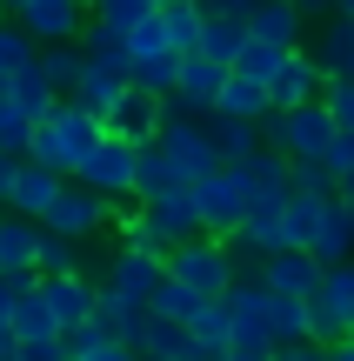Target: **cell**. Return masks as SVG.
Segmentation results:
<instances>
[{
	"mask_svg": "<svg viewBox=\"0 0 354 361\" xmlns=\"http://www.w3.org/2000/svg\"><path fill=\"white\" fill-rule=\"evenodd\" d=\"M101 134H107V121H101V114H87L74 94H61V101L40 114L27 161H47V168H61V174H80V161L101 147Z\"/></svg>",
	"mask_w": 354,
	"mask_h": 361,
	"instance_id": "1",
	"label": "cell"
},
{
	"mask_svg": "<svg viewBox=\"0 0 354 361\" xmlns=\"http://www.w3.org/2000/svg\"><path fill=\"white\" fill-rule=\"evenodd\" d=\"M341 134V121L328 114V101H301V107H267L261 121V141L288 161H321Z\"/></svg>",
	"mask_w": 354,
	"mask_h": 361,
	"instance_id": "2",
	"label": "cell"
},
{
	"mask_svg": "<svg viewBox=\"0 0 354 361\" xmlns=\"http://www.w3.org/2000/svg\"><path fill=\"white\" fill-rule=\"evenodd\" d=\"M167 274H174V281H187L201 301H221L227 288L241 281V255L221 241V234H201V241H181L167 255Z\"/></svg>",
	"mask_w": 354,
	"mask_h": 361,
	"instance_id": "3",
	"label": "cell"
},
{
	"mask_svg": "<svg viewBox=\"0 0 354 361\" xmlns=\"http://www.w3.org/2000/svg\"><path fill=\"white\" fill-rule=\"evenodd\" d=\"M120 214H127V201H107V194H94L87 180H74V174H67L61 201L47 207V221H40V228L67 234V241H94V234L120 228Z\"/></svg>",
	"mask_w": 354,
	"mask_h": 361,
	"instance_id": "4",
	"label": "cell"
},
{
	"mask_svg": "<svg viewBox=\"0 0 354 361\" xmlns=\"http://www.w3.org/2000/svg\"><path fill=\"white\" fill-rule=\"evenodd\" d=\"M101 288H107V295H120V301H134V308H154V295L167 288V255L120 241L114 255H107V268H101Z\"/></svg>",
	"mask_w": 354,
	"mask_h": 361,
	"instance_id": "5",
	"label": "cell"
},
{
	"mask_svg": "<svg viewBox=\"0 0 354 361\" xmlns=\"http://www.w3.org/2000/svg\"><path fill=\"white\" fill-rule=\"evenodd\" d=\"M194 207H201V228L208 234H234L241 221L254 214V194H248V174L234 168V161H227L221 174H208V180H194Z\"/></svg>",
	"mask_w": 354,
	"mask_h": 361,
	"instance_id": "6",
	"label": "cell"
},
{
	"mask_svg": "<svg viewBox=\"0 0 354 361\" xmlns=\"http://www.w3.org/2000/svg\"><path fill=\"white\" fill-rule=\"evenodd\" d=\"M160 147L174 154V168H181L187 180H208V174H221L227 168V154H221V141H214V128H208V114H181V121H160Z\"/></svg>",
	"mask_w": 354,
	"mask_h": 361,
	"instance_id": "7",
	"label": "cell"
},
{
	"mask_svg": "<svg viewBox=\"0 0 354 361\" xmlns=\"http://www.w3.org/2000/svg\"><path fill=\"white\" fill-rule=\"evenodd\" d=\"M134 168H141V147L120 141V134H101V147L80 161L74 180H87V188L107 194V201H134Z\"/></svg>",
	"mask_w": 354,
	"mask_h": 361,
	"instance_id": "8",
	"label": "cell"
},
{
	"mask_svg": "<svg viewBox=\"0 0 354 361\" xmlns=\"http://www.w3.org/2000/svg\"><path fill=\"white\" fill-rule=\"evenodd\" d=\"M354 335V261H334L321 274V295H315V341H348Z\"/></svg>",
	"mask_w": 354,
	"mask_h": 361,
	"instance_id": "9",
	"label": "cell"
},
{
	"mask_svg": "<svg viewBox=\"0 0 354 361\" xmlns=\"http://www.w3.org/2000/svg\"><path fill=\"white\" fill-rule=\"evenodd\" d=\"M40 295H47L61 335L80 328V322H94V308H101V281H94V274H40Z\"/></svg>",
	"mask_w": 354,
	"mask_h": 361,
	"instance_id": "10",
	"label": "cell"
},
{
	"mask_svg": "<svg viewBox=\"0 0 354 361\" xmlns=\"http://www.w3.org/2000/svg\"><path fill=\"white\" fill-rule=\"evenodd\" d=\"M94 20V7H80V0H34V7L20 13V27L40 40V47H61V40H80Z\"/></svg>",
	"mask_w": 354,
	"mask_h": 361,
	"instance_id": "11",
	"label": "cell"
},
{
	"mask_svg": "<svg viewBox=\"0 0 354 361\" xmlns=\"http://www.w3.org/2000/svg\"><path fill=\"white\" fill-rule=\"evenodd\" d=\"M227 247H234L241 261H267V255H281V247H294L288 214H281V207H254V214L227 234Z\"/></svg>",
	"mask_w": 354,
	"mask_h": 361,
	"instance_id": "12",
	"label": "cell"
},
{
	"mask_svg": "<svg viewBox=\"0 0 354 361\" xmlns=\"http://www.w3.org/2000/svg\"><path fill=\"white\" fill-rule=\"evenodd\" d=\"M321 274H328V268H321L308 247H281V255H267V261H261V281L274 288V295H301V301H315V295H321Z\"/></svg>",
	"mask_w": 354,
	"mask_h": 361,
	"instance_id": "13",
	"label": "cell"
},
{
	"mask_svg": "<svg viewBox=\"0 0 354 361\" xmlns=\"http://www.w3.org/2000/svg\"><path fill=\"white\" fill-rule=\"evenodd\" d=\"M234 168L248 174V194H254V207H288V194H294V161H288V154L261 147V154L234 161Z\"/></svg>",
	"mask_w": 354,
	"mask_h": 361,
	"instance_id": "14",
	"label": "cell"
},
{
	"mask_svg": "<svg viewBox=\"0 0 354 361\" xmlns=\"http://www.w3.org/2000/svg\"><path fill=\"white\" fill-rule=\"evenodd\" d=\"M267 94H274V107H301V101H321L328 94V74H321V61L308 47H294L288 61H281V74L267 80Z\"/></svg>",
	"mask_w": 354,
	"mask_h": 361,
	"instance_id": "15",
	"label": "cell"
},
{
	"mask_svg": "<svg viewBox=\"0 0 354 361\" xmlns=\"http://www.w3.org/2000/svg\"><path fill=\"white\" fill-rule=\"evenodd\" d=\"M160 121H167L160 94H147V87H127V101H120L114 114H107V134H120V141L147 147V141H160Z\"/></svg>",
	"mask_w": 354,
	"mask_h": 361,
	"instance_id": "16",
	"label": "cell"
},
{
	"mask_svg": "<svg viewBox=\"0 0 354 361\" xmlns=\"http://www.w3.org/2000/svg\"><path fill=\"white\" fill-rule=\"evenodd\" d=\"M40 221L0 207V274H40Z\"/></svg>",
	"mask_w": 354,
	"mask_h": 361,
	"instance_id": "17",
	"label": "cell"
},
{
	"mask_svg": "<svg viewBox=\"0 0 354 361\" xmlns=\"http://www.w3.org/2000/svg\"><path fill=\"white\" fill-rule=\"evenodd\" d=\"M248 34L254 40H274V47H301V40H308V7H301V0H254Z\"/></svg>",
	"mask_w": 354,
	"mask_h": 361,
	"instance_id": "18",
	"label": "cell"
},
{
	"mask_svg": "<svg viewBox=\"0 0 354 361\" xmlns=\"http://www.w3.org/2000/svg\"><path fill=\"white\" fill-rule=\"evenodd\" d=\"M61 188H67V174L61 168H47V161H20V180H13V214H27V221H47V207L61 201Z\"/></svg>",
	"mask_w": 354,
	"mask_h": 361,
	"instance_id": "19",
	"label": "cell"
},
{
	"mask_svg": "<svg viewBox=\"0 0 354 361\" xmlns=\"http://www.w3.org/2000/svg\"><path fill=\"white\" fill-rule=\"evenodd\" d=\"M308 255L321 261V268H334V261H354V207L334 194L328 207H321V221H315V241H308Z\"/></svg>",
	"mask_w": 354,
	"mask_h": 361,
	"instance_id": "20",
	"label": "cell"
},
{
	"mask_svg": "<svg viewBox=\"0 0 354 361\" xmlns=\"http://www.w3.org/2000/svg\"><path fill=\"white\" fill-rule=\"evenodd\" d=\"M308 54L321 61L328 80H348L354 74V13H328V20L315 27V40H308Z\"/></svg>",
	"mask_w": 354,
	"mask_h": 361,
	"instance_id": "21",
	"label": "cell"
},
{
	"mask_svg": "<svg viewBox=\"0 0 354 361\" xmlns=\"http://www.w3.org/2000/svg\"><path fill=\"white\" fill-rule=\"evenodd\" d=\"M194 180H187L181 168H174V154L160 141L141 147V168H134V201H167V194H187Z\"/></svg>",
	"mask_w": 354,
	"mask_h": 361,
	"instance_id": "22",
	"label": "cell"
},
{
	"mask_svg": "<svg viewBox=\"0 0 354 361\" xmlns=\"http://www.w3.org/2000/svg\"><path fill=\"white\" fill-rule=\"evenodd\" d=\"M127 87H134V74L127 67H101V61H87V74H80V87H74V101L87 107V114H114L120 101H127Z\"/></svg>",
	"mask_w": 354,
	"mask_h": 361,
	"instance_id": "23",
	"label": "cell"
},
{
	"mask_svg": "<svg viewBox=\"0 0 354 361\" xmlns=\"http://www.w3.org/2000/svg\"><path fill=\"white\" fill-rule=\"evenodd\" d=\"M141 207L154 214V228L167 234V255L181 241H201V234H208V228H201V207H194V188H187V194H167V201H141Z\"/></svg>",
	"mask_w": 354,
	"mask_h": 361,
	"instance_id": "24",
	"label": "cell"
},
{
	"mask_svg": "<svg viewBox=\"0 0 354 361\" xmlns=\"http://www.w3.org/2000/svg\"><path fill=\"white\" fill-rule=\"evenodd\" d=\"M267 341H274V348L315 341V301H301V295H274V301H267Z\"/></svg>",
	"mask_w": 354,
	"mask_h": 361,
	"instance_id": "25",
	"label": "cell"
},
{
	"mask_svg": "<svg viewBox=\"0 0 354 361\" xmlns=\"http://www.w3.org/2000/svg\"><path fill=\"white\" fill-rule=\"evenodd\" d=\"M134 348H141L147 361H187V355H194V335H187V322L147 308V328H141V341H134Z\"/></svg>",
	"mask_w": 354,
	"mask_h": 361,
	"instance_id": "26",
	"label": "cell"
},
{
	"mask_svg": "<svg viewBox=\"0 0 354 361\" xmlns=\"http://www.w3.org/2000/svg\"><path fill=\"white\" fill-rule=\"evenodd\" d=\"M187 335H194V355L221 361V355H227V341H234V314H227V301H201L194 322H187Z\"/></svg>",
	"mask_w": 354,
	"mask_h": 361,
	"instance_id": "27",
	"label": "cell"
},
{
	"mask_svg": "<svg viewBox=\"0 0 354 361\" xmlns=\"http://www.w3.org/2000/svg\"><path fill=\"white\" fill-rule=\"evenodd\" d=\"M267 107H274V94H267L261 80H248V74H234V67H227V87H221V101H214V114H234V121H267Z\"/></svg>",
	"mask_w": 354,
	"mask_h": 361,
	"instance_id": "28",
	"label": "cell"
},
{
	"mask_svg": "<svg viewBox=\"0 0 354 361\" xmlns=\"http://www.w3.org/2000/svg\"><path fill=\"white\" fill-rule=\"evenodd\" d=\"M241 47H248V20H241V13H208V27H201V54L221 61V67H234Z\"/></svg>",
	"mask_w": 354,
	"mask_h": 361,
	"instance_id": "29",
	"label": "cell"
},
{
	"mask_svg": "<svg viewBox=\"0 0 354 361\" xmlns=\"http://www.w3.org/2000/svg\"><path fill=\"white\" fill-rule=\"evenodd\" d=\"M13 335H20V341H47V335H61V322H53L47 295H40V274L27 281V295L13 301Z\"/></svg>",
	"mask_w": 354,
	"mask_h": 361,
	"instance_id": "30",
	"label": "cell"
},
{
	"mask_svg": "<svg viewBox=\"0 0 354 361\" xmlns=\"http://www.w3.org/2000/svg\"><path fill=\"white\" fill-rule=\"evenodd\" d=\"M40 74L53 80V94H74V87H80V74H87V47H80V40L40 47Z\"/></svg>",
	"mask_w": 354,
	"mask_h": 361,
	"instance_id": "31",
	"label": "cell"
},
{
	"mask_svg": "<svg viewBox=\"0 0 354 361\" xmlns=\"http://www.w3.org/2000/svg\"><path fill=\"white\" fill-rule=\"evenodd\" d=\"M208 128H214V141H221V154L227 161H248V154H261V121H234V114H208Z\"/></svg>",
	"mask_w": 354,
	"mask_h": 361,
	"instance_id": "32",
	"label": "cell"
},
{
	"mask_svg": "<svg viewBox=\"0 0 354 361\" xmlns=\"http://www.w3.org/2000/svg\"><path fill=\"white\" fill-rule=\"evenodd\" d=\"M7 101H13V107H27V114H47L61 94H53V80L40 74V61H27L20 74H7Z\"/></svg>",
	"mask_w": 354,
	"mask_h": 361,
	"instance_id": "33",
	"label": "cell"
},
{
	"mask_svg": "<svg viewBox=\"0 0 354 361\" xmlns=\"http://www.w3.org/2000/svg\"><path fill=\"white\" fill-rule=\"evenodd\" d=\"M160 20H167L174 54H201V27H208V7L201 0H174V7H160Z\"/></svg>",
	"mask_w": 354,
	"mask_h": 361,
	"instance_id": "34",
	"label": "cell"
},
{
	"mask_svg": "<svg viewBox=\"0 0 354 361\" xmlns=\"http://www.w3.org/2000/svg\"><path fill=\"white\" fill-rule=\"evenodd\" d=\"M87 268V241H67V234H40V274H80Z\"/></svg>",
	"mask_w": 354,
	"mask_h": 361,
	"instance_id": "35",
	"label": "cell"
},
{
	"mask_svg": "<svg viewBox=\"0 0 354 361\" xmlns=\"http://www.w3.org/2000/svg\"><path fill=\"white\" fill-rule=\"evenodd\" d=\"M160 54H174V40H167V20H160V13L134 20V27H127V61L141 67V61H160Z\"/></svg>",
	"mask_w": 354,
	"mask_h": 361,
	"instance_id": "36",
	"label": "cell"
},
{
	"mask_svg": "<svg viewBox=\"0 0 354 361\" xmlns=\"http://www.w3.org/2000/svg\"><path fill=\"white\" fill-rule=\"evenodd\" d=\"M288 54H294V47H274V40H254V34H248V47H241L234 74H248V80H261V87H267V80L281 74V61H288Z\"/></svg>",
	"mask_w": 354,
	"mask_h": 361,
	"instance_id": "37",
	"label": "cell"
},
{
	"mask_svg": "<svg viewBox=\"0 0 354 361\" xmlns=\"http://www.w3.org/2000/svg\"><path fill=\"white\" fill-rule=\"evenodd\" d=\"M27 61H40V40L27 34L20 20H0V80H7V74H20Z\"/></svg>",
	"mask_w": 354,
	"mask_h": 361,
	"instance_id": "38",
	"label": "cell"
},
{
	"mask_svg": "<svg viewBox=\"0 0 354 361\" xmlns=\"http://www.w3.org/2000/svg\"><path fill=\"white\" fill-rule=\"evenodd\" d=\"M34 128H40V114H27V107L0 101V147H7V154H20V161H27V147H34Z\"/></svg>",
	"mask_w": 354,
	"mask_h": 361,
	"instance_id": "39",
	"label": "cell"
},
{
	"mask_svg": "<svg viewBox=\"0 0 354 361\" xmlns=\"http://www.w3.org/2000/svg\"><path fill=\"white\" fill-rule=\"evenodd\" d=\"M194 308H201V295H194L187 281H174V274H167V288L154 295V314H174V322H194Z\"/></svg>",
	"mask_w": 354,
	"mask_h": 361,
	"instance_id": "40",
	"label": "cell"
},
{
	"mask_svg": "<svg viewBox=\"0 0 354 361\" xmlns=\"http://www.w3.org/2000/svg\"><path fill=\"white\" fill-rule=\"evenodd\" d=\"M294 194H341V174L328 161H294Z\"/></svg>",
	"mask_w": 354,
	"mask_h": 361,
	"instance_id": "41",
	"label": "cell"
},
{
	"mask_svg": "<svg viewBox=\"0 0 354 361\" xmlns=\"http://www.w3.org/2000/svg\"><path fill=\"white\" fill-rule=\"evenodd\" d=\"M147 13H154L147 0H101V7H94V20L114 27V34H127V27H134V20H147Z\"/></svg>",
	"mask_w": 354,
	"mask_h": 361,
	"instance_id": "42",
	"label": "cell"
},
{
	"mask_svg": "<svg viewBox=\"0 0 354 361\" xmlns=\"http://www.w3.org/2000/svg\"><path fill=\"white\" fill-rule=\"evenodd\" d=\"M321 101H328V114L341 121V128H354V74H348V80H328V94H321Z\"/></svg>",
	"mask_w": 354,
	"mask_h": 361,
	"instance_id": "43",
	"label": "cell"
},
{
	"mask_svg": "<svg viewBox=\"0 0 354 361\" xmlns=\"http://www.w3.org/2000/svg\"><path fill=\"white\" fill-rule=\"evenodd\" d=\"M221 361H274V341H267V335H234Z\"/></svg>",
	"mask_w": 354,
	"mask_h": 361,
	"instance_id": "44",
	"label": "cell"
},
{
	"mask_svg": "<svg viewBox=\"0 0 354 361\" xmlns=\"http://www.w3.org/2000/svg\"><path fill=\"white\" fill-rule=\"evenodd\" d=\"M321 161H328V168H334V174L348 180V174H354V128H341V134H334V147H328Z\"/></svg>",
	"mask_w": 354,
	"mask_h": 361,
	"instance_id": "45",
	"label": "cell"
},
{
	"mask_svg": "<svg viewBox=\"0 0 354 361\" xmlns=\"http://www.w3.org/2000/svg\"><path fill=\"white\" fill-rule=\"evenodd\" d=\"M20 361H67V341L47 335V341H20Z\"/></svg>",
	"mask_w": 354,
	"mask_h": 361,
	"instance_id": "46",
	"label": "cell"
},
{
	"mask_svg": "<svg viewBox=\"0 0 354 361\" xmlns=\"http://www.w3.org/2000/svg\"><path fill=\"white\" fill-rule=\"evenodd\" d=\"M80 361H147V355L134 348V341H114V335H107L101 348H94V355H80Z\"/></svg>",
	"mask_w": 354,
	"mask_h": 361,
	"instance_id": "47",
	"label": "cell"
},
{
	"mask_svg": "<svg viewBox=\"0 0 354 361\" xmlns=\"http://www.w3.org/2000/svg\"><path fill=\"white\" fill-rule=\"evenodd\" d=\"M274 361H328V341H294V348H274Z\"/></svg>",
	"mask_w": 354,
	"mask_h": 361,
	"instance_id": "48",
	"label": "cell"
},
{
	"mask_svg": "<svg viewBox=\"0 0 354 361\" xmlns=\"http://www.w3.org/2000/svg\"><path fill=\"white\" fill-rule=\"evenodd\" d=\"M13 180H20V154H7V147H0V207L13 201Z\"/></svg>",
	"mask_w": 354,
	"mask_h": 361,
	"instance_id": "49",
	"label": "cell"
},
{
	"mask_svg": "<svg viewBox=\"0 0 354 361\" xmlns=\"http://www.w3.org/2000/svg\"><path fill=\"white\" fill-rule=\"evenodd\" d=\"M201 7H208V13H241V20H248L254 0H201Z\"/></svg>",
	"mask_w": 354,
	"mask_h": 361,
	"instance_id": "50",
	"label": "cell"
},
{
	"mask_svg": "<svg viewBox=\"0 0 354 361\" xmlns=\"http://www.w3.org/2000/svg\"><path fill=\"white\" fill-rule=\"evenodd\" d=\"M0 361H20V335L13 328H0Z\"/></svg>",
	"mask_w": 354,
	"mask_h": 361,
	"instance_id": "51",
	"label": "cell"
},
{
	"mask_svg": "<svg viewBox=\"0 0 354 361\" xmlns=\"http://www.w3.org/2000/svg\"><path fill=\"white\" fill-rule=\"evenodd\" d=\"M328 361H354V335H348V341H334V348H328Z\"/></svg>",
	"mask_w": 354,
	"mask_h": 361,
	"instance_id": "52",
	"label": "cell"
},
{
	"mask_svg": "<svg viewBox=\"0 0 354 361\" xmlns=\"http://www.w3.org/2000/svg\"><path fill=\"white\" fill-rule=\"evenodd\" d=\"M27 7H34V0H0V13H7V20H20Z\"/></svg>",
	"mask_w": 354,
	"mask_h": 361,
	"instance_id": "53",
	"label": "cell"
},
{
	"mask_svg": "<svg viewBox=\"0 0 354 361\" xmlns=\"http://www.w3.org/2000/svg\"><path fill=\"white\" fill-rule=\"evenodd\" d=\"M341 201H348V207H354V174H348V180H341Z\"/></svg>",
	"mask_w": 354,
	"mask_h": 361,
	"instance_id": "54",
	"label": "cell"
},
{
	"mask_svg": "<svg viewBox=\"0 0 354 361\" xmlns=\"http://www.w3.org/2000/svg\"><path fill=\"white\" fill-rule=\"evenodd\" d=\"M328 7H334V13H354V0H328Z\"/></svg>",
	"mask_w": 354,
	"mask_h": 361,
	"instance_id": "55",
	"label": "cell"
},
{
	"mask_svg": "<svg viewBox=\"0 0 354 361\" xmlns=\"http://www.w3.org/2000/svg\"><path fill=\"white\" fill-rule=\"evenodd\" d=\"M147 7H154V13H160V7H174V0H147Z\"/></svg>",
	"mask_w": 354,
	"mask_h": 361,
	"instance_id": "56",
	"label": "cell"
},
{
	"mask_svg": "<svg viewBox=\"0 0 354 361\" xmlns=\"http://www.w3.org/2000/svg\"><path fill=\"white\" fill-rule=\"evenodd\" d=\"M80 7H101V0H80Z\"/></svg>",
	"mask_w": 354,
	"mask_h": 361,
	"instance_id": "57",
	"label": "cell"
},
{
	"mask_svg": "<svg viewBox=\"0 0 354 361\" xmlns=\"http://www.w3.org/2000/svg\"><path fill=\"white\" fill-rule=\"evenodd\" d=\"M301 7H321V0H301Z\"/></svg>",
	"mask_w": 354,
	"mask_h": 361,
	"instance_id": "58",
	"label": "cell"
},
{
	"mask_svg": "<svg viewBox=\"0 0 354 361\" xmlns=\"http://www.w3.org/2000/svg\"><path fill=\"white\" fill-rule=\"evenodd\" d=\"M187 361H208V355H187Z\"/></svg>",
	"mask_w": 354,
	"mask_h": 361,
	"instance_id": "59",
	"label": "cell"
}]
</instances>
